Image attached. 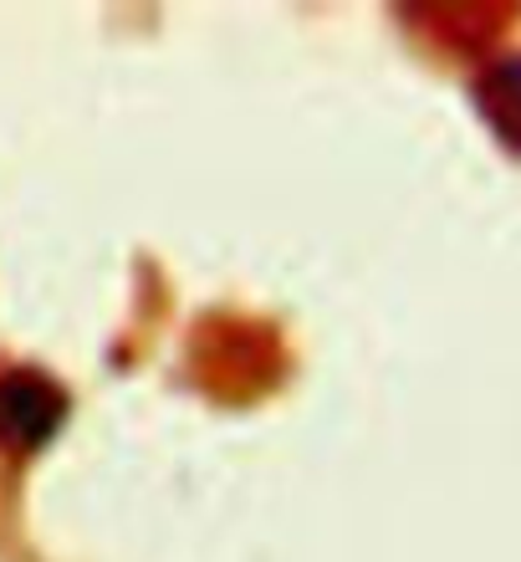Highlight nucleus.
<instances>
[{"label": "nucleus", "mask_w": 521, "mask_h": 562, "mask_svg": "<svg viewBox=\"0 0 521 562\" xmlns=\"http://www.w3.org/2000/svg\"><path fill=\"white\" fill-rule=\"evenodd\" d=\"M67 419V394L46 373L11 369L0 373V445L15 456L42 450Z\"/></svg>", "instance_id": "f257e3e1"}, {"label": "nucleus", "mask_w": 521, "mask_h": 562, "mask_svg": "<svg viewBox=\"0 0 521 562\" xmlns=\"http://www.w3.org/2000/svg\"><path fill=\"white\" fill-rule=\"evenodd\" d=\"M476 103H480V113H486V123L496 128V138L521 148V57L496 61L491 72L480 77Z\"/></svg>", "instance_id": "f03ea898"}]
</instances>
